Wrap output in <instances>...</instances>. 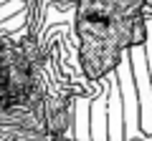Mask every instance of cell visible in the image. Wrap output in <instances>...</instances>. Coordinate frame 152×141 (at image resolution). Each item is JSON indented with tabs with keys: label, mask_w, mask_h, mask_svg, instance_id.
I'll use <instances>...</instances> for the list:
<instances>
[{
	"label": "cell",
	"mask_w": 152,
	"mask_h": 141,
	"mask_svg": "<svg viewBox=\"0 0 152 141\" xmlns=\"http://www.w3.org/2000/svg\"><path fill=\"white\" fill-rule=\"evenodd\" d=\"M150 0H79L76 3V40L79 65L89 81L114 73L124 53L142 48L150 38L147 23Z\"/></svg>",
	"instance_id": "cell-1"
},
{
	"label": "cell",
	"mask_w": 152,
	"mask_h": 141,
	"mask_svg": "<svg viewBox=\"0 0 152 141\" xmlns=\"http://www.w3.org/2000/svg\"><path fill=\"white\" fill-rule=\"evenodd\" d=\"M15 13H20V3H15V0H8V3H3V5H0V23L8 20V18H13Z\"/></svg>",
	"instance_id": "cell-2"
},
{
	"label": "cell",
	"mask_w": 152,
	"mask_h": 141,
	"mask_svg": "<svg viewBox=\"0 0 152 141\" xmlns=\"http://www.w3.org/2000/svg\"><path fill=\"white\" fill-rule=\"evenodd\" d=\"M3 3H8V0H0V5H3Z\"/></svg>",
	"instance_id": "cell-3"
}]
</instances>
